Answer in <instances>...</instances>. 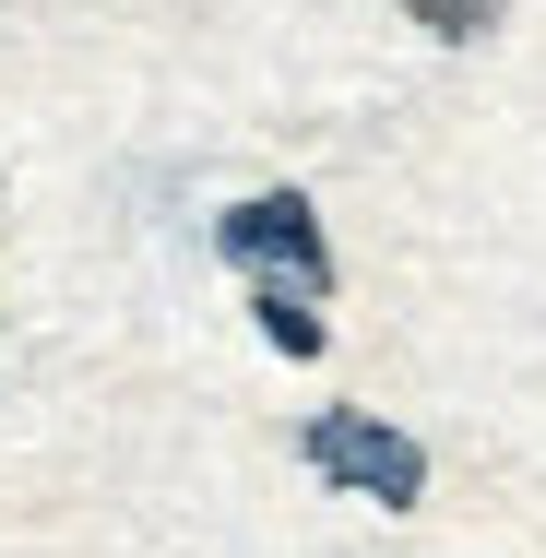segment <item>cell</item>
Segmentation results:
<instances>
[{
	"label": "cell",
	"instance_id": "cell-1",
	"mask_svg": "<svg viewBox=\"0 0 546 558\" xmlns=\"http://www.w3.org/2000/svg\"><path fill=\"white\" fill-rule=\"evenodd\" d=\"M226 262L250 274V286H298V298H332V250H321V215L298 203V191H250L238 215L215 226Z\"/></svg>",
	"mask_w": 546,
	"mask_h": 558
},
{
	"label": "cell",
	"instance_id": "cell-2",
	"mask_svg": "<svg viewBox=\"0 0 546 558\" xmlns=\"http://www.w3.org/2000/svg\"><path fill=\"white\" fill-rule=\"evenodd\" d=\"M310 463H321L332 487L380 499V511H416L428 499V451L404 440V428H380V416H321L310 428Z\"/></svg>",
	"mask_w": 546,
	"mask_h": 558
},
{
	"label": "cell",
	"instance_id": "cell-3",
	"mask_svg": "<svg viewBox=\"0 0 546 558\" xmlns=\"http://www.w3.org/2000/svg\"><path fill=\"white\" fill-rule=\"evenodd\" d=\"M250 310H262V333L286 344V356H321V310H310V298H286V286H250Z\"/></svg>",
	"mask_w": 546,
	"mask_h": 558
},
{
	"label": "cell",
	"instance_id": "cell-4",
	"mask_svg": "<svg viewBox=\"0 0 546 558\" xmlns=\"http://www.w3.org/2000/svg\"><path fill=\"white\" fill-rule=\"evenodd\" d=\"M404 12H416V24H428V36H451V48H463V36H487V24H499V0H404Z\"/></svg>",
	"mask_w": 546,
	"mask_h": 558
}]
</instances>
